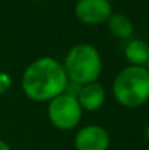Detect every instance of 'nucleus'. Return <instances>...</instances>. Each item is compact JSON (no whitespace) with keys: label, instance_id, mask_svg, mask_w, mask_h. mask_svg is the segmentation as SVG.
<instances>
[{"label":"nucleus","instance_id":"nucleus-15","mask_svg":"<svg viewBox=\"0 0 149 150\" xmlns=\"http://www.w3.org/2000/svg\"><path fill=\"white\" fill-rule=\"evenodd\" d=\"M35 1H43V0H35Z\"/></svg>","mask_w":149,"mask_h":150},{"label":"nucleus","instance_id":"nucleus-4","mask_svg":"<svg viewBox=\"0 0 149 150\" xmlns=\"http://www.w3.org/2000/svg\"><path fill=\"white\" fill-rule=\"evenodd\" d=\"M83 111L76 99V95L70 91L63 92L48 102L47 117L54 128L60 131H70L79 127Z\"/></svg>","mask_w":149,"mask_h":150},{"label":"nucleus","instance_id":"nucleus-8","mask_svg":"<svg viewBox=\"0 0 149 150\" xmlns=\"http://www.w3.org/2000/svg\"><path fill=\"white\" fill-rule=\"evenodd\" d=\"M149 55V44L139 38L127 40L124 45V57L129 66H146Z\"/></svg>","mask_w":149,"mask_h":150},{"label":"nucleus","instance_id":"nucleus-13","mask_svg":"<svg viewBox=\"0 0 149 150\" xmlns=\"http://www.w3.org/2000/svg\"><path fill=\"white\" fill-rule=\"evenodd\" d=\"M145 67L149 70V55H148V61H146V66H145Z\"/></svg>","mask_w":149,"mask_h":150},{"label":"nucleus","instance_id":"nucleus-7","mask_svg":"<svg viewBox=\"0 0 149 150\" xmlns=\"http://www.w3.org/2000/svg\"><path fill=\"white\" fill-rule=\"evenodd\" d=\"M75 95L82 111H86V112L98 111L102 108L105 102V89L98 82L78 86V91L75 92Z\"/></svg>","mask_w":149,"mask_h":150},{"label":"nucleus","instance_id":"nucleus-1","mask_svg":"<svg viewBox=\"0 0 149 150\" xmlns=\"http://www.w3.org/2000/svg\"><path fill=\"white\" fill-rule=\"evenodd\" d=\"M21 89L34 102H50L69 89V79L63 64L46 55L26 66L21 77Z\"/></svg>","mask_w":149,"mask_h":150},{"label":"nucleus","instance_id":"nucleus-3","mask_svg":"<svg viewBox=\"0 0 149 150\" xmlns=\"http://www.w3.org/2000/svg\"><path fill=\"white\" fill-rule=\"evenodd\" d=\"M69 83L82 86L98 82L102 71V58L99 51L88 42H79L67 51L61 63Z\"/></svg>","mask_w":149,"mask_h":150},{"label":"nucleus","instance_id":"nucleus-9","mask_svg":"<svg viewBox=\"0 0 149 150\" xmlns=\"http://www.w3.org/2000/svg\"><path fill=\"white\" fill-rule=\"evenodd\" d=\"M107 26H108V31L115 38H120V40H130L135 32V25L132 19L127 15L118 13V12H114L110 16V19L107 21Z\"/></svg>","mask_w":149,"mask_h":150},{"label":"nucleus","instance_id":"nucleus-2","mask_svg":"<svg viewBox=\"0 0 149 150\" xmlns=\"http://www.w3.org/2000/svg\"><path fill=\"white\" fill-rule=\"evenodd\" d=\"M113 96L124 108H139L149 100V70L145 66H126L113 80Z\"/></svg>","mask_w":149,"mask_h":150},{"label":"nucleus","instance_id":"nucleus-10","mask_svg":"<svg viewBox=\"0 0 149 150\" xmlns=\"http://www.w3.org/2000/svg\"><path fill=\"white\" fill-rule=\"evenodd\" d=\"M12 88V77L6 71H0V95H4Z\"/></svg>","mask_w":149,"mask_h":150},{"label":"nucleus","instance_id":"nucleus-5","mask_svg":"<svg viewBox=\"0 0 149 150\" xmlns=\"http://www.w3.org/2000/svg\"><path fill=\"white\" fill-rule=\"evenodd\" d=\"M73 13L81 23L86 26H98L107 23L114 10L110 0H78Z\"/></svg>","mask_w":149,"mask_h":150},{"label":"nucleus","instance_id":"nucleus-14","mask_svg":"<svg viewBox=\"0 0 149 150\" xmlns=\"http://www.w3.org/2000/svg\"><path fill=\"white\" fill-rule=\"evenodd\" d=\"M44 150H56V149H44Z\"/></svg>","mask_w":149,"mask_h":150},{"label":"nucleus","instance_id":"nucleus-11","mask_svg":"<svg viewBox=\"0 0 149 150\" xmlns=\"http://www.w3.org/2000/svg\"><path fill=\"white\" fill-rule=\"evenodd\" d=\"M0 150H12L10 146L7 144V142H4L3 139H0Z\"/></svg>","mask_w":149,"mask_h":150},{"label":"nucleus","instance_id":"nucleus-6","mask_svg":"<svg viewBox=\"0 0 149 150\" xmlns=\"http://www.w3.org/2000/svg\"><path fill=\"white\" fill-rule=\"evenodd\" d=\"M110 144V133L99 124H88L81 127L73 137L75 150H108Z\"/></svg>","mask_w":149,"mask_h":150},{"label":"nucleus","instance_id":"nucleus-12","mask_svg":"<svg viewBox=\"0 0 149 150\" xmlns=\"http://www.w3.org/2000/svg\"><path fill=\"white\" fill-rule=\"evenodd\" d=\"M143 137H145V140L149 143V122L145 125V128H143Z\"/></svg>","mask_w":149,"mask_h":150}]
</instances>
